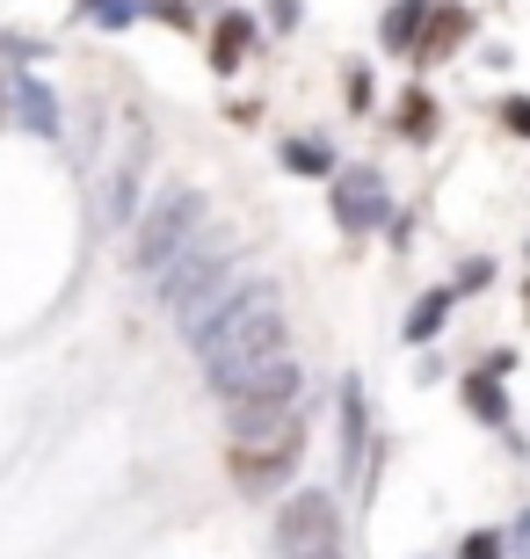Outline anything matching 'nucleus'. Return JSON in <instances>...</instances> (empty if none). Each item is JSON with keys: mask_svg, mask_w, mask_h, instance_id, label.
<instances>
[{"mask_svg": "<svg viewBox=\"0 0 530 559\" xmlns=\"http://www.w3.org/2000/svg\"><path fill=\"white\" fill-rule=\"evenodd\" d=\"M145 124H131V145H123V160L109 167V189H103V226H131V204H139V182H145Z\"/></svg>", "mask_w": 530, "mask_h": 559, "instance_id": "nucleus-8", "label": "nucleus"}, {"mask_svg": "<svg viewBox=\"0 0 530 559\" xmlns=\"http://www.w3.org/2000/svg\"><path fill=\"white\" fill-rule=\"evenodd\" d=\"M284 160L298 167V175H334V153H327L320 139H291V145H284Z\"/></svg>", "mask_w": 530, "mask_h": 559, "instance_id": "nucleus-17", "label": "nucleus"}, {"mask_svg": "<svg viewBox=\"0 0 530 559\" xmlns=\"http://www.w3.org/2000/svg\"><path fill=\"white\" fill-rule=\"evenodd\" d=\"M428 15H436V0H392L386 22H378V37H386L392 51H414V44H422V29H428Z\"/></svg>", "mask_w": 530, "mask_h": 559, "instance_id": "nucleus-10", "label": "nucleus"}, {"mask_svg": "<svg viewBox=\"0 0 530 559\" xmlns=\"http://www.w3.org/2000/svg\"><path fill=\"white\" fill-rule=\"evenodd\" d=\"M8 103H15V87H8V81H0V117H8Z\"/></svg>", "mask_w": 530, "mask_h": 559, "instance_id": "nucleus-24", "label": "nucleus"}, {"mask_svg": "<svg viewBox=\"0 0 530 559\" xmlns=\"http://www.w3.org/2000/svg\"><path fill=\"white\" fill-rule=\"evenodd\" d=\"M139 15H161V22H175V29H189V8H182V0H139Z\"/></svg>", "mask_w": 530, "mask_h": 559, "instance_id": "nucleus-20", "label": "nucleus"}, {"mask_svg": "<svg viewBox=\"0 0 530 559\" xmlns=\"http://www.w3.org/2000/svg\"><path fill=\"white\" fill-rule=\"evenodd\" d=\"M523 312H530V290H523Z\"/></svg>", "mask_w": 530, "mask_h": 559, "instance_id": "nucleus-25", "label": "nucleus"}, {"mask_svg": "<svg viewBox=\"0 0 530 559\" xmlns=\"http://www.w3.org/2000/svg\"><path fill=\"white\" fill-rule=\"evenodd\" d=\"M334 531H342V509L320 487H306L276 509V552L284 559H334Z\"/></svg>", "mask_w": 530, "mask_h": 559, "instance_id": "nucleus-5", "label": "nucleus"}, {"mask_svg": "<svg viewBox=\"0 0 530 559\" xmlns=\"http://www.w3.org/2000/svg\"><path fill=\"white\" fill-rule=\"evenodd\" d=\"M87 22H103V29H131L139 22V0H81Z\"/></svg>", "mask_w": 530, "mask_h": 559, "instance_id": "nucleus-18", "label": "nucleus"}, {"mask_svg": "<svg viewBox=\"0 0 530 559\" xmlns=\"http://www.w3.org/2000/svg\"><path fill=\"white\" fill-rule=\"evenodd\" d=\"M392 218V189L378 167H342L334 175V226L342 233H378Z\"/></svg>", "mask_w": 530, "mask_h": 559, "instance_id": "nucleus-6", "label": "nucleus"}, {"mask_svg": "<svg viewBox=\"0 0 530 559\" xmlns=\"http://www.w3.org/2000/svg\"><path fill=\"white\" fill-rule=\"evenodd\" d=\"M509 545H516V552L530 559V509H523V516H516V538H509Z\"/></svg>", "mask_w": 530, "mask_h": 559, "instance_id": "nucleus-23", "label": "nucleus"}, {"mask_svg": "<svg viewBox=\"0 0 530 559\" xmlns=\"http://www.w3.org/2000/svg\"><path fill=\"white\" fill-rule=\"evenodd\" d=\"M269 22L276 29H298V0H269Z\"/></svg>", "mask_w": 530, "mask_h": 559, "instance_id": "nucleus-22", "label": "nucleus"}, {"mask_svg": "<svg viewBox=\"0 0 530 559\" xmlns=\"http://www.w3.org/2000/svg\"><path fill=\"white\" fill-rule=\"evenodd\" d=\"M466 29H472V15H466V8H436V15H428V29H422V44H414V59H422V66H436V59L450 51V44L466 37Z\"/></svg>", "mask_w": 530, "mask_h": 559, "instance_id": "nucleus-12", "label": "nucleus"}, {"mask_svg": "<svg viewBox=\"0 0 530 559\" xmlns=\"http://www.w3.org/2000/svg\"><path fill=\"white\" fill-rule=\"evenodd\" d=\"M502 124H509L516 139H530V95H509V103H502Z\"/></svg>", "mask_w": 530, "mask_h": 559, "instance_id": "nucleus-19", "label": "nucleus"}, {"mask_svg": "<svg viewBox=\"0 0 530 559\" xmlns=\"http://www.w3.org/2000/svg\"><path fill=\"white\" fill-rule=\"evenodd\" d=\"M15 109H22V124L37 131V139H59V95H51V87L37 81V73H15Z\"/></svg>", "mask_w": 530, "mask_h": 559, "instance_id": "nucleus-9", "label": "nucleus"}, {"mask_svg": "<svg viewBox=\"0 0 530 559\" xmlns=\"http://www.w3.org/2000/svg\"><path fill=\"white\" fill-rule=\"evenodd\" d=\"M211 233V204H204V189H189V182H167L153 204L139 211V233H131V262H139L145 276H161L175 270L197 240Z\"/></svg>", "mask_w": 530, "mask_h": 559, "instance_id": "nucleus-2", "label": "nucleus"}, {"mask_svg": "<svg viewBox=\"0 0 530 559\" xmlns=\"http://www.w3.org/2000/svg\"><path fill=\"white\" fill-rule=\"evenodd\" d=\"M182 334L197 364H204L211 393H247L255 378H269L284 364V306H276V284L247 276V284H225L211 306L182 312Z\"/></svg>", "mask_w": 530, "mask_h": 559, "instance_id": "nucleus-1", "label": "nucleus"}, {"mask_svg": "<svg viewBox=\"0 0 530 559\" xmlns=\"http://www.w3.org/2000/svg\"><path fill=\"white\" fill-rule=\"evenodd\" d=\"M450 298H458V290H428L422 306L408 312V342H428V334L444 328V312H450Z\"/></svg>", "mask_w": 530, "mask_h": 559, "instance_id": "nucleus-15", "label": "nucleus"}, {"mask_svg": "<svg viewBox=\"0 0 530 559\" xmlns=\"http://www.w3.org/2000/svg\"><path fill=\"white\" fill-rule=\"evenodd\" d=\"M291 465H298V429H284L276 443H233V487H240V495L284 487Z\"/></svg>", "mask_w": 530, "mask_h": 559, "instance_id": "nucleus-7", "label": "nucleus"}, {"mask_svg": "<svg viewBox=\"0 0 530 559\" xmlns=\"http://www.w3.org/2000/svg\"><path fill=\"white\" fill-rule=\"evenodd\" d=\"M400 139H414V145L436 139V103H428L422 87H414V95H400Z\"/></svg>", "mask_w": 530, "mask_h": 559, "instance_id": "nucleus-13", "label": "nucleus"}, {"mask_svg": "<svg viewBox=\"0 0 530 559\" xmlns=\"http://www.w3.org/2000/svg\"><path fill=\"white\" fill-rule=\"evenodd\" d=\"M466 400H472V415H480V421H509V400H502L494 371L487 378H466Z\"/></svg>", "mask_w": 530, "mask_h": 559, "instance_id": "nucleus-16", "label": "nucleus"}, {"mask_svg": "<svg viewBox=\"0 0 530 559\" xmlns=\"http://www.w3.org/2000/svg\"><path fill=\"white\" fill-rule=\"evenodd\" d=\"M247 51H255V22L233 8V15H219V29H211V66L233 73V66H247Z\"/></svg>", "mask_w": 530, "mask_h": 559, "instance_id": "nucleus-11", "label": "nucleus"}, {"mask_svg": "<svg viewBox=\"0 0 530 559\" xmlns=\"http://www.w3.org/2000/svg\"><path fill=\"white\" fill-rule=\"evenodd\" d=\"M356 451H364V385L349 378L342 385V457L356 465Z\"/></svg>", "mask_w": 530, "mask_h": 559, "instance_id": "nucleus-14", "label": "nucleus"}, {"mask_svg": "<svg viewBox=\"0 0 530 559\" xmlns=\"http://www.w3.org/2000/svg\"><path fill=\"white\" fill-rule=\"evenodd\" d=\"M466 559H502V538H494V531H472V538H466Z\"/></svg>", "mask_w": 530, "mask_h": 559, "instance_id": "nucleus-21", "label": "nucleus"}, {"mask_svg": "<svg viewBox=\"0 0 530 559\" xmlns=\"http://www.w3.org/2000/svg\"><path fill=\"white\" fill-rule=\"evenodd\" d=\"M291 400H298V364H276L269 378H255L247 393H233V407H225V429H233V443H262V436L291 429Z\"/></svg>", "mask_w": 530, "mask_h": 559, "instance_id": "nucleus-4", "label": "nucleus"}, {"mask_svg": "<svg viewBox=\"0 0 530 559\" xmlns=\"http://www.w3.org/2000/svg\"><path fill=\"white\" fill-rule=\"evenodd\" d=\"M233 262H240V240H233L225 226H211L204 240L175 262V270L153 276V284H161L153 298H161V306H175V312H197V306H211V298L233 284Z\"/></svg>", "mask_w": 530, "mask_h": 559, "instance_id": "nucleus-3", "label": "nucleus"}]
</instances>
